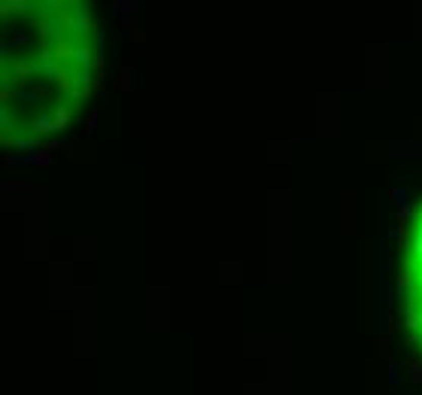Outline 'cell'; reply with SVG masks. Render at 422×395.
<instances>
[{
  "label": "cell",
  "instance_id": "cell-2",
  "mask_svg": "<svg viewBox=\"0 0 422 395\" xmlns=\"http://www.w3.org/2000/svg\"><path fill=\"white\" fill-rule=\"evenodd\" d=\"M410 371H413V374H410L413 383H422V365L416 362V359H410Z\"/></svg>",
  "mask_w": 422,
  "mask_h": 395
},
{
  "label": "cell",
  "instance_id": "cell-1",
  "mask_svg": "<svg viewBox=\"0 0 422 395\" xmlns=\"http://www.w3.org/2000/svg\"><path fill=\"white\" fill-rule=\"evenodd\" d=\"M3 113L24 97L40 103L30 137L55 134V100L73 113L100 88V33L94 0H0Z\"/></svg>",
  "mask_w": 422,
  "mask_h": 395
}]
</instances>
